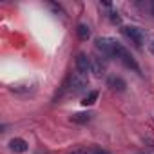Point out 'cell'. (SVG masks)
Segmentation results:
<instances>
[{"instance_id":"obj_8","label":"cell","mask_w":154,"mask_h":154,"mask_svg":"<svg viewBox=\"0 0 154 154\" xmlns=\"http://www.w3.org/2000/svg\"><path fill=\"white\" fill-rule=\"evenodd\" d=\"M91 72L94 74V76H103L105 74V63L102 62V58H91Z\"/></svg>"},{"instance_id":"obj_4","label":"cell","mask_w":154,"mask_h":154,"mask_svg":"<svg viewBox=\"0 0 154 154\" xmlns=\"http://www.w3.org/2000/svg\"><path fill=\"white\" fill-rule=\"evenodd\" d=\"M123 35L125 36H129L136 45H141L143 44V40H145V35H143V31L141 29H138V27H132V26H125L123 29Z\"/></svg>"},{"instance_id":"obj_9","label":"cell","mask_w":154,"mask_h":154,"mask_svg":"<svg viewBox=\"0 0 154 154\" xmlns=\"http://www.w3.org/2000/svg\"><path fill=\"white\" fill-rule=\"evenodd\" d=\"M9 149H11L13 152H17V154H22V152L27 150V141L22 140V138H13V140L9 141Z\"/></svg>"},{"instance_id":"obj_5","label":"cell","mask_w":154,"mask_h":154,"mask_svg":"<svg viewBox=\"0 0 154 154\" xmlns=\"http://www.w3.org/2000/svg\"><path fill=\"white\" fill-rule=\"evenodd\" d=\"M35 89H36V84H35V82H29V80L18 82V84H13V85H11V91L17 93V94H29V93H33Z\"/></svg>"},{"instance_id":"obj_2","label":"cell","mask_w":154,"mask_h":154,"mask_svg":"<svg viewBox=\"0 0 154 154\" xmlns=\"http://www.w3.org/2000/svg\"><path fill=\"white\" fill-rule=\"evenodd\" d=\"M114 56L116 58H120L123 63H125V67H129V69H132L134 72H138V74H141V71H140V65L136 63V60L132 58V54L120 44V42H116L114 40Z\"/></svg>"},{"instance_id":"obj_6","label":"cell","mask_w":154,"mask_h":154,"mask_svg":"<svg viewBox=\"0 0 154 154\" xmlns=\"http://www.w3.org/2000/svg\"><path fill=\"white\" fill-rule=\"evenodd\" d=\"M76 69H78L82 74H85V76L91 71V58L85 53H78V54H76Z\"/></svg>"},{"instance_id":"obj_14","label":"cell","mask_w":154,"mask_h":154,"mask_svg":"<svg viewBox=\"0 0 154 154\" xmlns=\"http://www.w3.org/2000/svg\"><path fill=\"white\" fill-rule=\"evenodd\" d=\"M93 154H111L109 150H105V149H100V147H94L93 149Z\"/></svg>"},{"instance_id":"obj_11","label":"cell","mask_w":154,"mask_h":154,"mask_svg":"<svg viewBox=\"0 0 154 154\" xmlns=\"http://www.w3.org/2000/svg\"><path fill=\"white\" fill-rule=\"evenodd\" d=\"M76 35H78L80 40H87L91 36V29L87 24H78V27H76Z\"/></svg>"},{"instance_id":"obj_10","label":"cell","mask_w":154,"mask_h":154,"mask_svg":"<svg viewBox=\"0 0 154 154\" xmlns=\"http://www.w3.org/2000/svg\"><path fill=\"white\" fill-rule=\"evenodd\" d=\"M91 118H93V112H74V114L71 116V122L84 125V123L91 122Z\"/></svg>"},{"instance_id":"obj_13","label":"cell","mask_w":154,"mask_h":154,"mask_svg":"<svg viewBox=\"0 0 154 154\" xmlns=\"http://www.w3.org/2000/svg\"><path fill=\"white\" fill-rule=\"evenodd\" d=\"M71 154H93V149H78V150H72Z\"/></svg>"},{"instance_id":"obj_7","label":"cell","mask_w":154,"mask_h":154,"mask_svg":"<svg viewBox=\"0 0 154 154\" xmlns=\"http://www.w3.org/2000/svg\"><path fill=\"white\" fill-rule=\"evenodd\" d=\"M107 85L112 89V91H118V93H123L127 89V84L123 78H120V76H111V78L107 80Z\"/></svg>"},{"instance_id":"obj_12","label":"cell","mask_w":154,"mask_h":154,"mask_svg":"<svg viewBox=\"0 0 154 154\" xmlns=\"http://www.w3.org/2000/svg\"><path fill=\"white\" fill-rule=\"evenodd\" d=\"M98 100V91H91V93H87V96L84 98V105L85 107H89V105H94V102Z\"/></svg>"},{"instance_id":"obj_1","label":"cell","mask_w":154,"mask_h":154,"mask_svg":"<svg viewBox=\"0 0 154 154\" xmlns=\"http://www.w3.org/2000/svg\"><path fill=\"white\" fill-rule=\"evenodd\" d=\"M69 91L72 94H82L85 89H87V76L82 74L78 69H74L71 74H69Z\"/></svg>"},{"instance_id":"obj_15","label":"cell","mask_w":154,"mask_h":154,"mask_svg":"<svg viewBox=\"0 0 154 154\" xmlns=\"http://www.w3.org/2000/svg\"><path fill=\"white\" fill-rule=\"evenodd\" d=\"M150 51H152V54H154V42L150 44Z\"/></svg>"},{"instance_id":"obj_3","label":"cell","mask_w":154,"mask_h":154,"mask_svg":"<svg viewBox=\"0 0 154 154\" xmlns=\"http://www.w3.org/2000/svg\"><path fill=\"white\" fill-rule=\"evenodd\" d=\"M96 49L103 56H114V40L112 38H96Z\"/></svg>"}]
</instances>
